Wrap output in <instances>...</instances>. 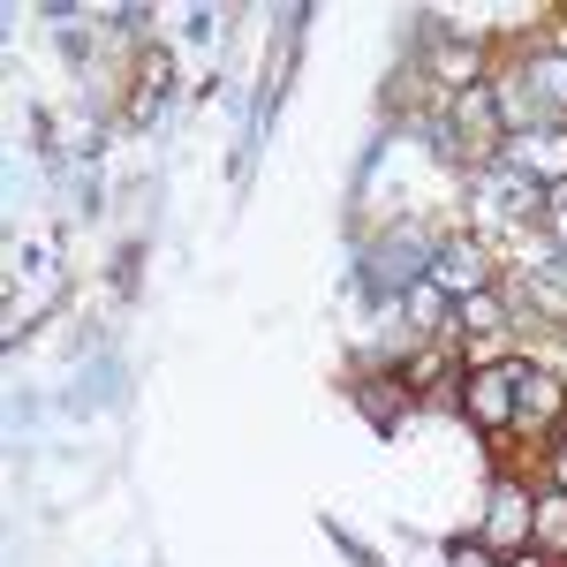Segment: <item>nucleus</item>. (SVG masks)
<instances>
[{
	"label": "nucleus",
	"mask_w": 567,
	"mask_h": 567,
	"mask_svg": "<svg viewBox=\"0 0 567 567\" xmlns=\"http://www.w3.org/2000/svg\"><path fill=\"white\" fill-rule=\"evenodd\" d=\"M470 416H477V424H507V416H515V371L470 379Z\"/></svg>",
	"instance_id": "f257e3e1"
},
{
	"label": "nucleus",
	"mask_w": 567,
	"mask_h": 567,
	"mask_svg": "<svg viewBox=\"0 0 567 567\" xmlns=\"http://www.w3.org/2000/svg\"><path fill=\"white\" fill-rule=\"evenodd\" d=\"M454 567H492V553L484 545H454Z\"/></svg>",
	"instance_id": "f03ea898"
},
{
	"label": "nucleus",
	"mask_w": 567,
	"mask_h": 567,
	"mask_svg": "<svg viewBox=\"0 0 567 567\" xmlns=\"http://www.w3.org/2000/svg\"><path fill=\"white\" fill-rule=\"evenodd\" d=\"M515 567H545V560H537V553H523V560H515Z\"/></svg>",
	"instance_id": "7ed1b4c3"
},
{
	"label": "nucleus",
	"mask_w": 567,
	"mask_h": 567,
	"mask_svg": "<svg viewBox=\"0 0 567 567\" xmlns=\"http://www.w3.org/2000/svg\"><path fill=\"white\" fill-rule=\"evenodd\" d=\"M560 470H567V462H560Z\"/></svg>",
	"instance_id": "20e7f679"
}]
</instances>
